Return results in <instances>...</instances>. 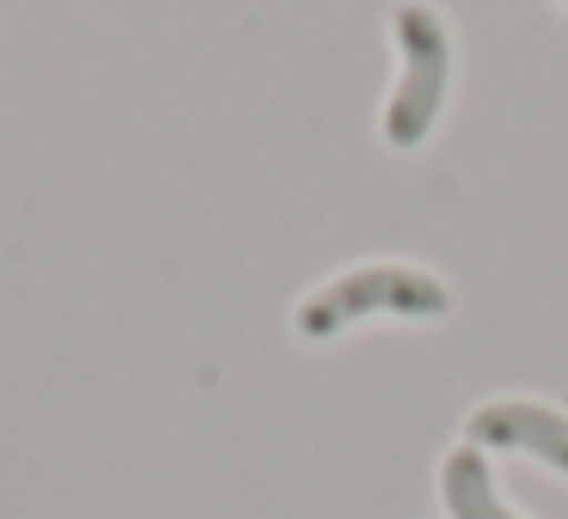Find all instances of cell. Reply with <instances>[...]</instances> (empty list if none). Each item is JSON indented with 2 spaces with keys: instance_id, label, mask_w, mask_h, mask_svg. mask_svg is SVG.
<instances>
[{
  "instance_id": "1",
  "label": "cell",
  "mask_w": 568,
  "mask_h": 519,
  "mask_svg": "<svg viewBox=\"0 0 568 519\" xmlns=\"http://www.w3.org/2000/svg\"><path fill=\"white\" fill-rule=\"evenodd\" d=\"M453 306L440 275L428 269H404V263H367V269H348L336 282H324L318 294L300 299L294 330L306 343H331L336 330H348L367 312H397V318H440Z\"/></svg>"
},
{
  "instance_id": "3",
  "label": "cell",
  "mask_w": 568,
  "mask_h": 519,
  "mask_svg": "<svg viewBox=\"0 0 568 519\" xmlns=\"http://www.w3.org/2000/svg\"><path fill=\"white\" fill-rule=\"evenodd\" d=\"M470 446H501V452H531L568 477V416L544 404H483L470 416Z\"/></svg>"
},
{
  "instance_id": "4",
  "label": "cell",
  "mask_w": 568,
  "mask_h": 519,
  "mask_svg": "<svg viewBox=\"0 0 568 519\" xmlns=\"http://www.w3.org/2000/svg\"><path fill=\"white\" fill-rule=\"evenodd\" d=\"M440 495H446V513H453V519H519L514 507L495 495L489 465H483L477 446H458V452H446V465H440Z\"/></svg>"
},
{
  "instance_id": "2",
  "label": "cell",
  "mask_w": 568,
  "mask_h": 519,
  "mask_svg": "<svg viewBox=\"0 0 568 519\" xmlns=\"http://www.w3.org/2000/svg\"><path fill=\"white\" fill-rule=\"evenodd\" d=\"M397 50H404V74H397V92L385 104V141L392 147H422L440 116L446 80H453V38H446L440 13L422 7V0H397L392 13Z\"/></svg>"
}]
</instances>
